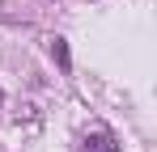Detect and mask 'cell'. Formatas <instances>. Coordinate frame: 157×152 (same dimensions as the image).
<instances>
[{"label": "cell", "mask_w": 157, "mask_h": 152, "mask_svg": "<svg viewBox=\"0 0 157 152\" xmlns=\"http://www.w3.org/2000/svg\"><path fill=\"white\" fill-rule=\"evenodd\" d=\"M81 152H119V144H115V135H110V131H94V135H85Z\"/></svg>", "instance_id": "cell-1"}, {"label": "cell", "mask_w": 157, "mask_h": 152, "mask_svg": "<svg viewBox=\"0 0 157 152\" xmlns=\"http://www.w3.org/2000/svg\"><path fill=\"white\" fill-rule=\"evenodd\" d=\"M51 55H55V63H59V68H68V63H72V59H68V42H64V38H55V42H51Z\"/></svg>", "instance_id": "cell-2"}, {"label": "cell", "mask_w": 157, "mask_h": 152, "mask_svg": "<svg viewBox=\"0 0 157 152\" xmlns=\"http://www.w3.org/2000/svg\"><path fill=\"white\" fill-rule=\"evenodd\" d=\"M0 106H4V93H0Z\"/></svg>", "instance_id": "cell-3"}]
</instances>
